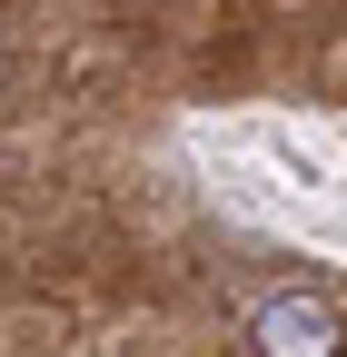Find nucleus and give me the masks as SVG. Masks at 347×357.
<instances>
[{"label": "nucleus", "mask_w": 347, "mask_h": 357, "mask_svg": "<svg viewBox=\"0 0 347 357\" xmlns=\"http://www.w3.org/2000/svg\"><path fill=\"white\" fill-rule=\"evenodd\" d=\"M248 347L258 357H347V318L318 288H268L248 307Z\"/></svg>", "instance_id": "obj_1"}]
</instances>
